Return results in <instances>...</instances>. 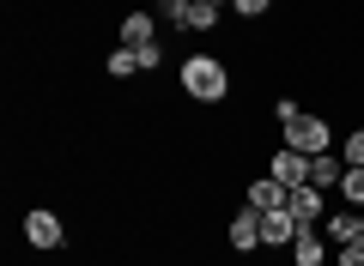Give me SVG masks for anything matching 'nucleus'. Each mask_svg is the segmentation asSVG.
Here are the masks:
<instances>
[{"instance_id": "obj_20", "label": "nucleus", "mask_w": 364, "mask_h": 266, "mask_svg": "<svg viewBox=\"0 0 364 266\" xmlns=\"http://www.w3.org/2000/svg\"><path fill=\"white\" fill-rule=\"evenodd\" d=\"M334 266H364V236H352L346 248H334Z\"/></svg>"}, {"instance_id": "obj_17", "label": "nucleus", "mask_w": 364, "mask_h": 266, "mask_svg": "<svg viewBox=\"0 0 364 266\" xmlns=\"http://www.w3.org/2000/svg\"><path fill=\"white\" fill-rule=\"evenodd\" d=\"M134 55H140V73H164V61H170V55H164V37L146 43V49H134Z\"/></svg>"}, {"instance_id": "obj_1", "label": "nucleus", "mask_w": 364, "mask_h": 266, "mask_svg": "<svg viewBox=\"0 0 364 266\" xmlns=\"http://www.w3.org/2000/svg\"><path fill=\"white\" fill-rule=\"evenodd\" d=\"M176 85H182V97H188V103H207V109H219V103H231V67H225V55L195 49V55H182Z\"/></svg>"}, {"instance_id": "obj_23", "label": "nucleus", "mask_w": 364, "mask_h": 266, "mask_svg": "<svg viewBox=\"0 0 364 266\" xmlns=\"http://www.w3.org/2000/svg\"><path fill=\"white\" fill-rule=\"evenodd\" d=\"M158 6H170V0H158Z\"/></svg>"}, {"instance_id": "obj_11", "label": "nucleus", "mask_w": 364, "mask_h": 266, "mask_svg": "<svg viewBox=\"0 0 364 266\" xmlns=\"http://www.w3.org/2000/svg\"><path fill=\"white\" fill-rule=\"evenodd\" d=\"M291 242H298V218H291V212H261V248L286 254Z\"/></svg>"}, {"instance_id": "obj_3", "label": "nucleus", "mask_w": 364, "mask_h": 266, "mask_svg": "<svg viewBox=\"0 0 364 266\" xmlns=\"http://www.w3.org/2000/svg\"><path fill=\"white\" fill-rule=\"evenodd\" d=\"M158 18H164L176 37H213L219 31V6H207V0H170V6H158Z\"/></svg>"}, {"instance_id": "obj_12", "label": "nucleus", "mask_w": 364, "mask_h": 266, "mask_svg": "<svg viewBox=\"0 0 364 266\" xmlns=\"http://www.w3.org/2000/svg\"><path fill=\"white\" fill-rule=\"evenodd\" d=\"M340 176H346V157H340V152H322V157H310V188L334 194V188H340Z\"/></svg>"}, {"instance_id": "obj_8", "label": "nucleus", "mask_w": 364, "mask_h": 266, "mask_svg": "<svg viewBox=\"0 0 364 266\" xmlns=\"http://www.w3.org/2000/svg\"><path fill=\"white\" fill-rule=\"evenodd\" d=\"M116 43H122V49H146V43H158V18L146 13V6L122 13V18H116Z\"/></svg>"}, {"instance_id": "obj_19", "label": "nucleus", "mask_w": 364, "mask_h": 266, "mask_svg": "<svg viewBox=\"0 0 364 266\" xmlns=\"http://www.w3.org/2000/svg\"><path fill=\"white\" fill-rule=\"evenodd\" d=\"M340 157H346V164H364V127L340 133Z\"/></svg>"}, {"instance_id": "obj_14", "label": "nucleus", "mask_w": 364, "mask_h": 266, "mask_svg": "<svg viewBox=\"0 0 364 266\" xmlns=\"http://www.w3.org/2000/svg\"><path fill=\"white\" fill-rule=\"evenodd\" d=\"M104 73H109V79H122V85H128V79H140V55H134V49H122V43H116V49L104 55Z\"/></svg>"}, {"instance_id": "obj_5", "label": "nucleus", "mask_w": 364, "mask_h": 266, "mask_svg": "<svg viewBox=\"0 0 364 266\" xmlns=\"http://www.w3.org/2000/svg\"><path fill=\"white\" fill-rule=\"evenodd\" d=\"M286 212L298 218V230H316V224L328 218V194L304 182V188H291V194H286Z\"/></svg>"}, {"instance_id": "obj_6", "label": "nucleus", "mask_w": 364, "mask_h": 266, "mask_svg": "<svg viewBox=\"0 0 364 266\" xmlns=\"http://www.w3.org/2000/svg\"><path fill=\"white\" fill-rule=\"evenodd\" d=\"M267 176L286 182V188H304V182H310V157L291 152V145H273V152H267Z\"/></svg>"}, {"instance_id": "obj_10", "label": "nucleus", "mask_w": 364, "mask_h": 266, "mask_svg": "<svg viewBox=\"0 0 364 266\" xmlns=\"http://www.w3.org/2000/svg\"><path fill=\"white\" fill-rule=\"evenodd\" d=\"M286 182H273L267 170H261L255 182H243V206H255V212H286Z\"/></svg>"}, {"instance_id": "obj_7", "label": "nucleus", "mask_w": 364, "mask_h": 266, "mask_svg": "<svg viewBox=\"0 0 364 266\" xmlns=\"http://www.w3.org/2000/svg\"><path fill=\"white\" fill-rule=\"evenodd\" d=\"M286 260H291V266H328V260H334V242L322 236V224H316V230H298V242L286 248Z\"/></svg>"}, {"instance_id": "obj_21", "label": "nucleus", "mask_w": 364, "mask_h": 266, "mask_svg": "<svg viewBox=\"0 0 364 266\" xmlns=\"http://www.w3.org/2000/svg\"><path fill=\"white\" fill-rule=\"evenodd\" d=\"M207 6H219V13H231V0H207Z\"/></svg>"}, {"instance_id": "obj_4", "label": "nucleus", "mask_w": 364, "mask_h": 266, "mask_svg": "<svg viewBox=\"0 0 364 266\" xmlns=\"http://www.w3.org/2000/svg\"><path fill=\"white\" fill-rule=\"evenodd\" d=\"M18 230H25V242H31L37 254H61V248H67V218L55 212V206H31Z\"/></svg>"}, {"instance_id": "obj_16", "label": "nucleus", "mask_w": 364, "mask_h": 266, "mask_svg": "<svg viewBox=\"0 0 364 266\" xmlns=\"http://www.w3.org/2000/svg\"><path fill=\"white\" fill-rule=\"evenodd\" d=\"M267 13H273V0H231V18H243V25H255Z\"/></svg>"}, {"instance_id": "obj_22", "label": "nucleus", "mask_w": 364, "mask_h": 266, "mask_svg": "<svg viewBox=\"0 0 364 266\" xmlns=\"http://www.w3.org/2000/svg\"><path fill=\"white\" fill-rule=\"evenodd\" d=\"M358 236H364V212H358Z\"/></svg>"}, {"instance_id": "obj_15", "label": "nucleus", "mask_w": 364, "mask_h": 266, "mask_svg": "<svg viewBox=\"0 0 364 266\" xmlns=\"http://www.w3.org/2000/svg\"><path fill=\"white\" fill-rule=\"evenodd\" d=\"M340 200L352 206V212H364V164H346V176H340Z\"/></svg>"}, {"instance_id": "obj_13", "label": "nucleus", "mask_w": 364, "mask_h": 266, "mask_svg": "<svg viewBox=\"0 0 364 266\" xmlns=\"http://www.w3.org/2000/svg\"><path fill=\"white\" fill-rule=\"evenodd\" d=\"M322 236L334 242V248H346V242L358 236V212H352V206H346V212H334V206H328V218H322Z\"/></svg>"}, {"instance_id": "obj_2", "label": "nucleus", "mask_w": 364, "mask_h": 266, "mask_svg": "<svg viewBox=\"0 0 364 266\" xmlns=\"http://www.w3.org/2000/svg\"><path fill=\"white\" fill-rule=\"evenodd\" d=\"M279 145H291V152H304V157H322V152H340V133H334V121H328L322 109H304L298 121L279 133Z\"/></svg>"}, {"instance_id": "obj_9", "label": "nucleus", "mask_w": 364, "mask_h": 266, "mask_svg": "<svg viewBox=\"0 0 364 266\" xmlns=\"http://www.w3.org/2000/svg\"><path fill=\"white\" fill-rule=\"evenodd\" d=\"M225 248H231V254H255L261 248V212H255V206H243V212L225 224Z\"/></svg>"}, {"instance_id": "obj_18", "label": "nucleus", "mask_w": 364, "mask_h": 266, "mask_svg": "<svg viewBox=\"0 0 364 266\" xmlns=\"http://www.w3.org/2000/svg\"><path fill=\"white\" fill-rule=\"evenodd\" d=\"M298 115H304V109H298V97H273V127H279V133H286Z\"/></svg>"}]
</instances>
